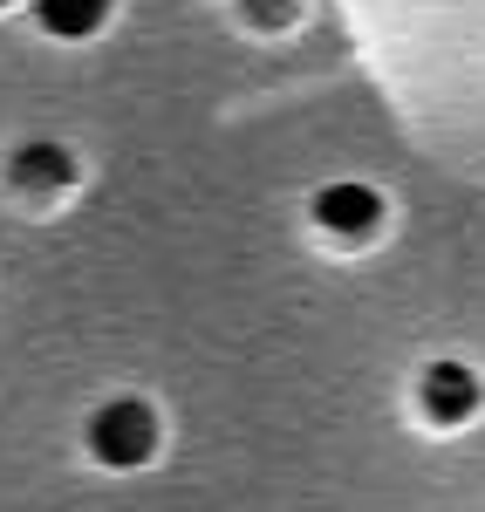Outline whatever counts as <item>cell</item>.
<instances>
[{"mask_svg":"<svg viewBox=\"0 0 485 512\" xmlns=\"http://www.w3.org/2000/svg\"><path fill=\"white\" fill-rule=\"evenodd\" d=\"M89 451L103 458V465H144L151 451H158V417H151V403H137V396H117V403H103L96 410V424H89Z\"/></svg>","mask_w":485,"mask_h":512,"instance_id":"cell-1","label":"cell"},{"mask_svg":"<svg viewBox=\"0 0 485 512\" xmlns=\"http://www.w3.org/2000/svg\"><path fill=\"white\" fill-rule=\"evenodd\" d=\"M424 410H431L438 424H465V417L479 410V376H472L465 362H431V376H424Z\"/></svg>","mask_w":485,"mask_h":512,"instance_id":"cell-2","label":"cell"},{"mask_svg":"<svg viewBox=\"0 0 485 512\" xmlns=\"http://www.w3.org/2000/svg\"><path fill=\"white\" fill-rule=\"evenodd\" d=\"M315 219H322L328 233L342 239H363L376 219H383V198L369 192V185H328L322 198H315Z\"/></svg>","mask_w":485,"mask_h":512,"instance_id":"cell-3","label":"cell"},{"mask_svg":"<svg viewBox=\"0 0 485 512\" xmlns=\"http://www.w3.org/2000/svg\"><path fill=\"white\" fill-rule=\"evenodd\" d=\"M35 14H41V28H48V35L82 41V35H96V28H103L110 0H35Z\"/></svg>","mask_w":485,"mask_h":512,"instance_id":"cell-4","label":"cell"},{"mask_svg":"<svg viewBox=\"0 0 485 512\" xmlns=\"http://www.w3.org/2000/svg\"><path fill=\"white\" fill-rule=\"evenodd\" d=\"M14 178L35 185V192H55V185H69V151L62 144H35V151L14 158Z\"/></svg>","mask_w":485,"mask_h":512,"instance_id":"cell-5","label":"cell"},{"mask_svg":"<svg viewBox=\"0 0 485 512\" xmlns=\"http://www.w3.org/2000/svg\"><path fill=\"white\" fill-rule=\"evenodd\" d=\"M246 7H253V14H274V21H281V14H294V0H246Z\"/></svg>","mask_w":485,"mask_h":512,"instance_id":"cell-6","label":"cell"},{"mask_svg":"<svg viewBox=\"0 0 485 512\" xmlns=\"http://www.w3.org/2000/svg\"><path fill=\"white\" fill-rule=\"evenodd\" d=\"M0 7H7V0H0Z\"/></svg>","mask_w":485,"mask_h":512,"instance_id":"cell-7","label":"cell"}]
</instances>
